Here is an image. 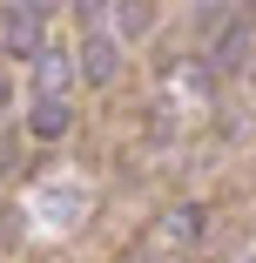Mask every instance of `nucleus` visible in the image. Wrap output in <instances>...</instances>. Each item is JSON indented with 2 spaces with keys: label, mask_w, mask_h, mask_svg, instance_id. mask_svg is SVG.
Masks as SVG:
<instances>
[{
  "label": "nucleus",
  "mask_w": 256,
  "mask_h": 263,
  "mask_svg": "<svg viewBox=\"0 0 256 263\" xmlns=\"http://www.w3.org/2000/svg\"><path fill=\"white\" fill-rule=\"evenodd\" d=\"M41 47H47V41H41V14L21 7V0H7V7H0V54H27V61H34Z\"/></svg>",
  "instance_id": "1"
},
{
  "label": "nucleus",
  "mask_w": 256,
  "mask_h": 263,
  "mask_svg": "<svg viewBox=\"0 0 256 263\" xmlns=\"http://www.w3.org/2000/svg\"><path fill=\"white\" fill-rule=\"evenodd\" d=\"M74 122V101L68 95H34V108H27V135L34 142H61Z\"/></svg>",
  "instance_id": "2"
},
{
  "label": "nucleus",
  "mask_w": 256,
  "mask_h": 263,
  "mask_svg": "<svg viewBox=\"0 0 256 263\" xmlns=\"http://www.w3.org/2000/svg\"><path fill=\"white\" fill-rule=\"evenodd\" d=\"M115 68H122V41H115V34H88V41H81V81L108 88Z\"/></svg>",
  "instance_id": "3"
},
{
  "label": "nucleus",
  "mask_w": 256,
  "mask_h": 263,
  "mask_svg": "<svg viewBox=\"0 0 256 263\" xmlns=\"http://www.w3.org/2000/svg\"><path fill=\"white\" fill-rule=\"evenodd\" d=\"M249 21H256V14H229V21H223L216 54H209V68H216V74H236V68H243V54H249Z\"/></svg>",
  "instance_id": "4"
},
{
  "label": "nucleus",
  "mask_w": 256,
  "mask_h": 263,
  "mask_svg": "<svg viewBox=\"0 0 256 263\" xmlns=\"http://www.w3.org/2000/svg\"><path fill=\"white\" fill-rule=\"evenodd\" d=\"M68 81H74V61L54 54V47H41L34 54V95H68Z\"/></svg>",
  "instance_id": "5"
},
{
  "label": "nucleus",
  "mask_w": 256,
  "mask_h": 263,
  "mask_svg": "<svg viewBox=\"0 0 256 263\" xmlns=\"http://www.w3.org/2000/svg\"><path fill=\"white\" fill-rule=\"evenodd\" d=\"M162 230H169L175 243H195V236H202V209H195V202H182V209H169V216H162Z\"/></svg>",
  "instance_id": "6"
},
{
  "label": "nucleus",
  "mask_w": 256,
  "mask_h": 263,
  "mask_svg": "<svg viewBox=\"0 0 256 263\" xmlns=\"http://www.w3.org/2000/svg\"><path fill=\"white\" fill-rule=\"evenodd\" d=\"M122 34H128V41H142V34H148V0H128V14H122Z\"/></svg>",
  "instance_id": "7"
},
{
  "label": "nucleus",
  "mask_w": 256,
  "mask_h": 263,
  "mask_svg": "<svg viewBox=\"0 0 256 263\" xmlns=\"http://www.w3.org/2000/svg\"><path fill=\"white\" fill-rule=\"evenodd\" d=\"M74 14H81V21H101V14H108V0H74Z\"/></svg>",
  "instance_id": "8"
},
{
  "label": "nucleus",
  "mask_w": 256,
  "mask_h": 263,
  "mask_svg": "<svg viewBox=\"0 0 256 263\" xmlns=\"http://www.w3.org/2000/svg\"><path fill=\"white\" fill-rule=\"evenodd\" d=\"M7 101H14V81H7V68H0V115H7Z\"/></svg>",
  "instance_id": "9"
},
{
  "label": "nucleus",
  "mask_w": 256,
  "mask_h": 263,
  "mask_svg": "<svg viewBox=\"0 0 256 263\" xmlns=\"http://www.w3.org/2000/svg\"><path fill=\"white\" fill-rule=\"evenodd\" d=\"M249 263H256V256H249Z\"/></svg>",
  "instance_id": "10"
}]
</instances>
